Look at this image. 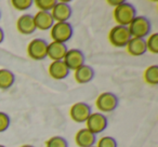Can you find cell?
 Listing matches in <instances>:
<instances>
[{"mask_svg":"<svg viewBox=\"0 0 158 147\" xmlns=\"http://www.w3.org/2000/svg\"><path fill=\"white\" fill-rule=\"evenodd\" d=\"M114 20L120 26H129V24L136 16V10L134 6L127 1H121L120 5L114 9Z\"/></svg>","mask_w":158,"mask_h":147,"instance_id":"obj_1","label":"cell"},{"mask_svg":"<svg viewBox=\"0 0 158 147\" xmlns=\"http://www.w3.org/2000/svg\"><path fill=\"white\" fill-rule=\"evenodd\" d=\"M128 28H129V31L131 34V37L144 39L151 33L152 24L151 21L146 16L136 15L134 20L129 24Z\"/></svg>","mask_w":158,"mask_h":147,"instance_id":"obj_2","label":"cell"},{"mask_svg":"<svg viewBox=\"0 0 158 147\" xmlns=\"http://www.w3.org/2000/svg\"><path fill=\"white\" fill-rule=\"evenodd\" d=\"M131 38V34H130L128 26L116 25L108 33V40L112 43V46L116 48H125Z\"/></svg>","mask_w":158,"mask_h":147,"instance_id":"obj_3","label":"cell"},{"mask_svg":"<svg viewBox=\"0 0 158 147\" xmlns=\"http://www.w3.org/2000/svg\"><path fill=\"white\" fill-rule=\"evenodd\" d=\"M74 29L70 23L68 22H59L54 23L50 29V35L53 41L65 43L73 37Z\"/></svg>","mask_w":158,"mask_h":147,"instance_id":"obj_4","label":"cell"},{"mask_svg":"<svg viewBox=\"0 0 158 147\" xmlns=\"http://www.w3.org/2000/svg\"><path fill=\"white\" fill-rule=\"evenodd\" d=\"M118 97L113 92H103L95 100V106L102 114L114 112L118 106Z\"/></svg>","mask_w":158,"mask_h":147,"instance_id":"obj_5","label":"cell"},{"mask_svg":"<svg viewBox=\"0 0 158 147\" xmlns=\"http://www.w3.org/2000/svg\"><path fill=\"white\" fill-rule=\"evenodd\" d=\"M47 50H48V42L41 38H36L28 43L27 54L35 61H41L47 57Z\"/></svg>","mask_w":158,"mask_h":147,"instance_id":"obj_6","label":"cell"},{"mask_svg":"<svg viewBox=\"0 0 158 147\" xmlns=\"http://www.w3.org/2000/svg\"><path fill=\"white\" fill-rule=\"evenodd\" d=\"M87 129L91 131L93 134H100L103 131H105L107 128L108 121L107 118L102 112H92L89 116V118L86 121Z\"/></svg>","mask_w":158,"mask_h":147,"instance_id":"obj_7","label":"cell"},{"mask_svg":"<svg viewBox=\"0 0 158 147\" xmlns=\"http://www.w3.org/2000/svg\"><path fill=\"white\" fill-rule=\"evenodd\" d=\"M92 114L91 112V106L85 102H77L70 107L69 116L72 120H74L77 123L86 122L89 116Z\"/></svg>","mask_w":158,"mask_h":147,"instance_id":"obj_8","label":"cell"},{"mask_svg":"<svg viewBox=\"0 0 158 147\" xmlns=\"http://www.w3.org/2000/svg\"><path fill=\"white\" fill-rule=\"evenodd\" d=\"M72 14H73L72 7L69 6V2L65 1V0L56 1L54 8L51 10V15H52L55 23L68 22V20L72 18Z\"/></svg>","mask_w":158,"mask_h":147,"instance_id":"obj_9","label":"cell"},{"mask_svg":"<svg viewBox=\"0 0 158 147\" xmlns=\"http://www.w3.org/2000/svg\"><path fill=\"white\" fill-rule=\"evenodd\" d=\"M85 61H86L85 54L80 50H78V49L67 50L65 57L63 59V62L66 64V66H67L69 70H76L77 68L84 65Z\"/></svg>","mask_w":158,"mask_h":147,"instance_id":"obj_10","label":"cell"},{"mask_svg":"<svg viewBox=\"0 0 158 147\" xmlns=\"http://www.w3.org/2000/svg\"><path fill=\"white\" fill-rule=\"evenodd\" d=\"M16 28L18 31L22 35H31L37 29L34 22L33 14H23L16 21Z\"/></svg>","mask_w":158,"mask_h":147,"instance_id":"obj_11","label":"cell"},{"mask_svg":"<svg viewBox=\"0 0 158 147\" xmlns=\"http://www.w3.org/2000/svg\"><path fill=\"white\" fill-rule=\"evenodd\" d=\"M67 47L65 43L61 42L52 41L48 43V50H47V57L52 59V62L55 61H63L65 54L67 52Z\"/></svg>","mask_w":158,"mask_h":147,"instance_id":"obj_12","label":"cell"},{"mask_svg":"<svg viewBox=\"0 0 158 147\" xmlns=\"http://www.w3.org/2000/svg\"><path fill=\"white\" fill-rule=\"evenodd\" d=\"M49 75L55 80H63L68 77L70 70L63 61H55L49 65Z\"/></svg>","mask_w":158,"mask_h":147,"instance_id":"obj_13","label":"cell"},{"mask_svg":"<svg viewBox=\"0 0 158 147\" xmlns=\"http://www.w3.org/2000/svg\"><path fill=\"white\" fill-rule=\"evenodd\" d=\"M75 142L79 147H92L97 143V135L87 128L80 129L75 135Z\"/></svg>","mask_w":158,"mask_h":147,"instance_id":"obj_14","label":"cell"},{"mask_svg":"<svg viewBox=\"0 0 158 147\" xmlns=\"http://www.w3.org/2000/svg\"><path fill=\"white\" fill-rule=\"evenodd\" d=\"M34 22H35L36 29H39V31H50L55 23L51 15V12L44 11H38L34 15Z\"/></svg>","mask_w":158,"mask_h":147,"instance_id":"obj_15","label":"cell"},{"mask_svg":"<svg viewBox=\"0 0 158 147\" xmlns=\"http://www.w3.org/2000/svg\"><path fill=\"white\" fill-rule=\"evenodd\" d=\"M94 69L91 66L84 64L82 66H80L79 68H77L76 70H74V78L76 80L77 84H89L91 80L94 78Z\"/></svg>","mask_w":158,"mask_h":147,"instance_id":"obj_16","label":"cell"},{"mask_svg":"<svg viewBox=\"0 0 158 147\" xmlns=\"http://www.w3.org/2000/svg\"><path fill=\"white\" fill-rule=\"evenodd\" d=\"M126 48H127V52L132 56H141V55L145 54L147 51L145 39H141V38L132 37L126 46Z\"/></svg>","mask_w":158,"mask_h":147,"instance_id":"obj_17","label":"cell"},{"mask_svg":"<svg viewBox=\"0 0 158 147\" xmlns=\"http://www.w3.org/2000/svg\"><path fill=\"white\" fill-rule=\"evenodd\" d=\"M15 81V76L9 69L1 68L0 69V89L1 90H8L13 86Z\"/></svg>","mask_w":158,"mask_h":147,"instance_id":"obj_18","label":"cell"},{"mask_svg":"<svg viewBox=\"0 0 158 147\" xmlns=\"http://www.w3.org/2000/svg\"><path fill=\"white\" fill-rule=\"evenodd\" d=\"M144 80L146 84L151 86H157L158 84V66L152 65L147 67L144 71Z\"/></svg>","mask_w":158,"mask_h":147,"instance_id":"obj_19","label":"cell"},{"mask_svg":"<svg viewBox=\"0 0 158 147\" xmlns=\"http://www.w3.org/2000/svg\"><path fill=\"white\" fill-rule=\"evenodd\" d=\"M146 43V50L149 51L153 54H158V34L153 33L147 36V39L145 40Z\"/></svg>","mask_w":158,"mask_h":147,"instance_id":"obj_20","label":"cell"},{"mask_svg":"<svg viewBox=\"0 0 158 147\" xmlns=\"http://www.w3.org/2000/svg\"><path fill=\"white\" fill-rule=\"evenodd\" d=\"M56 0H35L34 5L39 9V11L51 12V10L54 8Z\"/></svg>","mask_w":158,"mask_h":147,"instance_id":"obj_21","label":"cell"},{"mask_svg":"<svg viewBox=\"0 0 158 147\" xmlns=\"http://www.w3.org/2000/svg\"><path fill=\"white\" fill-rule=\"evenodd\" d=\"M46 147H68V143L63 136L54 135L46 142Z\"/></svg>","mask_w":158,"mask_h":147,"instance_id":"obj_22","label":"cell"},{"mask_svg":"<svg viewBox=\"0 0 158 147\" xmlns=\"http://www.w3.org/2000/svg\"><path fill=\"white\" fill-rule=\"evenodd\" d=\"M10 3L14 9L19 11H26L34 5V1L33 0H12Z\"/></svg>","mask_w":158,"mask_h":147,"instance_id":"obj_23","label":"cell"},{"mask_svg":"<svg viewBox=\"0 0 158 147\" xmlns=\"http://www.w3.org/2000/svg\"><path fill=\"white\" fill-rule=\"evenodd\" d=\"M95 147H117V141L112 136H102Z\"/></svg>","mask_w":158,"mask_h":147,"instance_id":"obj_24","label":"cell"},{"mask_svg":"<svg viewBox=\"0 0 158 147\" xmlns=\"http://www.w3.org/2000/svg\"><path fill=\"white\" fill-rule=\"evenodd\" d=\"M10 123H11V119H10L9 115L3 112H0V133L7 131L10 127Z\"/></svg>","mask_w":158,"mask_h":147,"instance_id":"obj_25","label":"cell"},{"mask_svg":"<svg viewBox=\"0 0 158 147\" xmlns=\"http://www.w3.org/2000/svg\"><path fill=\"white\" fill-rule=\"evenodd\" d=\"M3 40H5V31H3V29L0 27V44L2 43Z\"/></svg>","mask_w":158,"mask_h":147,"instance_id":"obj_26","label":"cell"},{"mask_svg":"<svg viewBox=\"0 0 158 147\" xmlns=\"http://www.w3.org/2000/svg\"><path fill=\"white\" fill-rule=\"evenodd\" d=\"M121 1H123V0H120V1H112V0H110V1H107V3L108 5H112L113 7H117L118 5H120Z\"/></svg>","mask_w":158,"mask_h":147,"instance_id":"obj_27","label":"cell"},{"mask_svg":"<svg viewBox=\"0 0 158 147\" xmlns=\"http://www.w3.org/2000/svg\"><path fill=\"white\" fill-rule=\"evenodd\" d=\"M20 147H35V146H33V145H29V144H25V145H22V146H20Z\"/></svg>","mask_w":158,"mask_h":147,"instance_id":"obj_28","label":"cell"},{"mask_svg":"<svg viewBox=\"0 0 158 147\" xmlns=\"http://www.w3.org/2000/svg\"><path fill=\"white\" fill-rule=\"evenodd\" d=\"M0 147H6V146H5V145H1V144H0Z\"/></svg>","mask_w":158,"mask_h":147,"instance_id":"obj_29","label":"cell"},{"mask_svg":"<svg viewBox=\"0 0 158 147\" xmlns=\"http://www.w3.org/2000/svg\"><path fill=\"white\" fill-rule=\"evenodd\" d=\"M0 18H1V12H0Z\"/></svg>","mask_w":158,"mask_h":147,"instance_id":"obj_30","label":"cell"},{"mask_svg":"<svg viewBox=\"0 0 158 147\" xmlns=\"http://www.w3.org/2000/svg\"><path fill=\"white\" fill-rule=\"evenodd\" d=\"M92 147H95V146H92Z\"/></svg>","mask_w":158,"mask_h":147,"instance_id":"obj_31","label":"cell"}]
</instances>
